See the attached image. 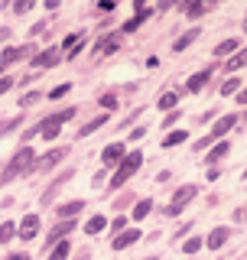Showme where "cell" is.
Returning <instances> with one entry per match:
<instances>
[{
  "label": "cell",
  "instance_id": "obj_20",
  "mask_svg": "<svg viewBox=\"0 0 247 260\" xmlns=\"http://www.w3.org/2000/svg\"><path fill=\"white\" fill-rule=\"evenodd\" d=\"M199 36H202V29H199V26H195V29H189V32H182V36L176 39V52H186V49L192 46V43H195Z\"/></svg>",
  "mask_w": 247,
  "mask_h": 260
},
{
  "label": "cell",
  "instance_id": "obj_4",
  "mask_svg": "<svg viewBox=\"0 0 247 260\" xmlns=\"http://www.w3.org/2000/svg\"><path fill=\"white\" fill-rule=\"evenodd\" d=\"M101 159H104V166H120L123 159H127V143L123 140H114L104 146V153H101Z\"/></svg>",
  "mask_w": 247,
  "mask_h": 260
},
{
  "label": "cell",
  "instance_id": "obj_16",
  "mask_svg": "<svg viewBox=\"0 0 247 260\" xmlns=\"http://www.w3.org/2000/svg\"><path fill=\"white\" fill-rule=\"evenodd\" d=\"M228 153H231V143H228V140H218V143L208 150V156H205V162H218V159H225Z\"/></svg>",
  "mask_w": 247,
  "mask_h": 260
},
{
  "label": "cell",
  "instance_id": "obj_40",
  "mask_svg": "<svg viewBox=\"0 0 247 260\" xmlns=\"http://www.w3.org/2000/svg\"><path fill=\"white\" fill-rule=\"evenodd\" d=\"M143 134H146V127H134V130H130V137H127V140H143Z\"/></svg>",
  "mask_w": 247,
  "mask_h": 260
},
{
  "label": "cell",
  "instance_id": "obj_41",
  "mask_svg": "<svg viewBox=\"0 0 247 260\" xmlns=\"http://www.w3.org/2000/svg\"><path fill=\"white\" fill-rule=\"evenodd\" d=\"M16 85V81L13 78H0V94H7V91H10V88Z\"/></svg>",
  "mask_w": 247,
  "mask_h": 260
},
{
  "label": "cell",
  "instance_id": "obj_47",
  "mask_svg": "<svg viewBox=\"0 0 247 260\" xmlns=\"http://www.w3.org/2000/svg\"><path fill=\"white\" fill-rule=\"evenodd\" d=\"M0 72H4V65H0Z\"/></svg>",
  "mask_w": 247,
  "mask_h": 260
},
{
  "label": "cell",
  "instance_id": "obj_13",
  "mask_svg": "<svg viewBox=\"0 0 247 260\" xmlns=\"http://www.w3.org/2000/svg\"><path fill=\"white\" fill-rule=\"evenodd\" d=\"M65 156H69V150H65V146H59V150H49L46 156L36 162V166H39V169H52V166H59Z\"/></svg>",
  "mask_w": 247,
  "mask_h": 260
},
{
  "label": "cell",
  "instance_id": "obj_1",
  "mask_svg": "<svg viewBox=\"0 0 247 260\" xmlns=\"http://www.w3.org/2000/svg\"><path fill=\"white\" fill-rule=\"evenodd\" d=\"M36 166V153L29 150V146H20V150L13 153V159L7 162V169H4V182H13L16 176H23V173H29V169Z\"/></svg>",
  "mask_w": 247,
  "mask_h": 260
},
{
  "label": "cell",
  "instance_id": "obj_30",
  "mask_svg": "<svg viewBox=\"0 0 247 260\" xmlns=\"http://www.w3.org/2000/svg\"><path fill=\"white\" fill-rule=\"evenodd\" d=\"M237 88H241V78H228L225 85H221V94H225V98L228 94H237Z\"/></svg>",
  "mask_w": 247,
  "mask_h": 260
},
{
  "label": "cell",
  "instance_id": "obj_44",
  "mask_svg": "<svg viewBox=\"0 0 247 260\" xmlns=\"http://www.w3.org/2000/svg\"><path fill=\"white\" fill-rule=\"evenodd\" d=\"M7 36H10V29H0V43H4V39H7Z\"/></svg>",
  "mask_w": 247,
  "mask_h": 260
},
{
  "label": "cell",
  "instance_id": "obj_38",
  "mask_svg": "<svg viewBox=\"0 0 247 260\" xmlns=\"http://www.w3.org/2000/svg\"><path fill=\"white\" fill-rule=\"evenodd\" d=\"M29 10H33L29 0H20V4H13V13H29Z\"/></svg>",
  "mask_w": 247,
  "mask_h": 260
},
{
  "label": "cell",
  "instance_id": "obj_36",
  "mask_svg": "<svg viewBox=\"0 0 247 260\" xmlns=\"http://www.w3.org/2000/svg\"><path fill=\"white\" fill-rule=\"evenodd\" d=\"M55 120H59V124H65V120H72L75 117V108H65V111H59V114H52Z\"/></svg>",
  "mask_w": 247,
  "mask_h": 260
},
{
  "label": "cell",
  "instance_id": "obj_22",
  "mask_svg": "<svg viewBox=\"0 0 247 260\" xmlns=\"http://www.w3.org/2000/svg\"><path fill=\"white\" fill-rule=\"evenodd\" d=\"M150 208H153V199H140V202H137V208H134V215H130V218H134V221H143V218L150 215Z\"/></svg>",
  "mask_w": 247,
  "mask_h": 260
},
{
  "label": "cell",
  "instance_id": "obj_7",
  "mask_svg": "<svg viewBox=\"0 0 247 260\" xmlns=\"http://www.w3.org/2000/svg\"><path fill=\"white\" fill-rule=\"evenodd\" d=\"M59 120H55V117H46L43 120V124H36V127H33V130H26V137H43V140H55V137H59Z\"/></svg>",
  "mask_w": 247,
  "mask_h": 260
},
{
  "label": "cell",
  "instance_id": "obj_43",
  "mask_svg": "<svg viewBox=\"0 0 247 260\" xmlns=\"http://www.w3.org/2000/svg\"><path fill=\"white\" fill-rule=\"evenodd\" d=\"M237 104H247V88H244V91H237Z\"/></svg>",
  "mask_w": 247,
  "mask_h": 260
},
{
  "label": "cell",
  "instance_id": "obj_48",
  "mask_svg": "<svg viewBox=\"0 0 247 260\" xmlns=\"http://www.w3.org/2000/svg\"><path fill=\"white\" fill-rule=\"evenodd\" d=\"M244 218H247V211H244Z\"/></svg>",
  "mask_w": 247,
  "mask_h": 260
},
{
  "label": "cell",
  "instance_id": "obj_45",
  "mask_svg": "<svg viewBox=\"0 0 247 260\" xmlns=\"http://www.w3.org/2000/svg\"><path fill=\"white\" fill-rule=\"evenodd\" d=\"M244 179H247V169H244Z\"/></svg>",
  "mask_w": 247,
  "mask_h": 260
},
{
  "label": "cell",
  "instance_id": "obj_8",
  "mask_svg": "<svg viewBox=\"0 0 247 260\" xmlns=\"http://www.w3.org/2000/svg\"><path fill=\"white\" fill-rule=\"evenodd\" d=\"M120 39H123V32H111V36H101L95 43V55H111V52H117L120 49Z\"/></svg>",
  "mask_w": 247,
  "mask_h": 260
},
{
  "label": "cell",
  "instance_id": "obj_15",
  "mask_svg": "<svg viewBox=\"0 0 247 260\" xmlns=\"http://www.w3.org/2000/svg\"><path fill=\"white\" fill-rule=\"evenodd\" d=\"M228 234H231V231H228V228H225V224H218V228H215V231H211V234H208V238H205V244H208V247H211V250H218V247H225V241H228Z\"/></svg>",
  "mask_w": 247,
  "mask_h": 260
},
{
  "label": "cell",
  "instance_id": "obj_26",
  "mask_svg": "<svg viewBox=\"0 0 247 260\" xmlns=\"http://www.w3.org/2000/svg\"><path fill=\"white\" fill-rule=\"evenodd\" d=\"M186 140H189L186 130H176V134H166V137H163V146L169 150V146H179V143H186Z\"/></svg>",
  "mask_w": 247,
  "mask_h": 260
},
{
  "label": "cell",
  "instance_id": "obj_11",
  "mask_svg": "<svg viewBox=\"0 0 247 260\" xmlns=\"http://www.w3.org/2000/svg\"><path fill=\"white\" fill-rule=\"evenodd\" d=\"M237 124V114H225V117H218V124L215 127H211V140H225V137H228V130H231Z\"/></svg>",
  "mask_w": 247,
  "mask_h": 260
},
{
  "label": "cell",
  "instance_id": "obj_3",
  "mask_svg": "<svg viewBox=\"0 0 247 260\" xmlns=\"http://www.w3.org/2000/svg\"><path fill=\"white\" fill-rule=\"evenodd\" d=\"M195 195H199V185H182V189H176V195H172V202H169V208H166V215L169 218L182 215V208L195 199Z\"/></svg>",
  "mask_w": 247,
  "mask_h": 260
},
{
  "label": "cell",
  "instance_id": "obj_21",
  "mask_svg": "<svg viewBox=\"0 0 247 260\" xmlns=\"http://www.w3.org/2000/svg\"><path fill=\"white\" fill-rule=\"evenodd\" d=\"M104 228H108V218L95 215V218H88V221H85V234H101Z\"/></svg>",
  "mask_w": 247,
  "mask_h": 260
},
{
  "label": "cell",
  "instance_id": "obj_39",
  "mask_svg": "<svg viewBox=\"0 0 247 260\" xmlns=\"http://www.w3.org/2000/svg\"><path fill=\"white\" fill-rule=\"evenodd\" d=\"M192 146H195V153H202V150H208V146H211V137H202V140H195Z\"/></svg>",
  "mask_w": 247,
  "mask_h": 260
},
{
  "label": "cell",
  "instance_id": "obj_19",
  "mask_svg": "<svg viewBox=\"0 0 247 260\" xmlns=\"http://www.w3.org/2000/svg\"><path fill=\"white\" fill-rule=\"evenodd\" d=\"M176 104H179V91H163L160 101H156V108L169 114V111H176Z\"/></svg>",
  "mask_w": 247,
  "mask_h": 260
},
{
  "label": "cell",
  "instance_id": "obj_29",
  "mask_svg": "<svg viewBox=\"0 0 247 260\" xmlns=\"http://www.w3.org/2000/svg\"><path fill=\"white\" fill-rule=\"evenodd\" d=\"M104 120H108V117H104V114H101V117H98V120H88V124L78 130V137H91L98 127H104Z\"/></svg>",
  "mask_w": 247,
  "mask_h": 260
},
{
  "label": "cell",
  "instance_id": "obj_24",
  "mask_svg": "<svg viewBox=\"0 0 247 260\" xmlns=\"http://www.w3.org/2000/svg\"><path fill=\"white\" fill-rule=\"evenodd\" d=\"M182 10H186V16H189V20H199V16H205V13H208V4H186Z\"/></svg>",
  "mask_w": 247,
  "mask_h": 260
},
{
  "label": "cell",
  "instance_id": "obj_10",
  "mask_svg": "<svg viewBox=\"0 0 247 260\" xmlns=\"http://www.w3.org/2000/svg\"><path fill=\"white\" fill-rule=\"evenodd\" d=\"M140 238H143V231H140V228H127V231H120L117 238L111 241V247L114 250H123V247H130V244H137Z\"/></svg>",
  "mask_w": 247,
  "mask_h": 260
},
{
  "label": "cell",
  "instance_id": "obj_34",
  "mask_svg": "<svg viewBox=\"0 0 247 260\" xmlns=\"http://www.w3.org/2000/svg\"><path fill=\"white\" fill-rule=\"evenodd\" d=\"M179 117H182V111H179V108H176V111H169L166 117H163V127H172V124H176Z\"/></svg>",
  "mask_w": 247,
  "mask_h": 260
},
{
  "label": "cell",
  "instance_id": "obj_31",
  "mask_svg": "<svg viewBox=\"0 0 247 260\" xmlns=\"http://www.w3.org/2000/svg\"><path fill=\"white\" fill-rule=\"evenodd\" d=\"M69 88H72V81H65V85L52 88V91H49V101H59V98H65V94H69Z\"/></svg>",
  "mask_w": 247,
  "mask_h": 260
},
{
  "label": "cell",
  "instance_id": "obj_18",
  "mask_svg": "<svg viewBox=\"0 0 247 260\" xmlns=\"http://www.w3.org/2000/svg\"><path fill=\"white\" fill-rule=\"evenodd\" d=\"M146 20H150V10L143 7V10H137V16H134V20H127V23H123V26H120V32H134V29H140V26H143Z\"/></svg>",
  "mask_w": 247,
  "mask_h": 260
},
{
  "label": "cell",
  "instance_id": "obj_27",
  "mask_svg": "<svg viewBox=\"0 0 247 260\" xmlns=\"http://www.w3.org/2000/svg\"><path fill=\"white\" fill-rule=\"evenodd\" d=\"M16 238V224L13 221H4V224H0V244H10Z\"/></svg>",
  "mask_w": 247,
  "mask_h": 260
},
{
  "label": "cell",
  "instance_id": "obj_2",
  "mask_svg": "<svg viewBox=\"0 0 247 260\" xmlns=\"http://www.w3.org/2000/svg\"><path fill=\"white\" fill-rule=\"evenodd\" d=\"M140 166H143V153H140V150L127 153V159H123L120 166H117V173H114V179H111V189H120V185L127 182V179L134 176V173H137Z\"/></svg>",
  "mask_w": 247,
  "mask_h": 260
},
{
  "label": "cell",
  "instance_id": "obj_14",
  "mask_svg": "<svg viewBox=\"0 0 247 260\" xmlns=\"http://www.w3.org/2000/svg\"><path fill=\"white\" fill-rule=\"evenodd\" d=\"M208 78H211V69H202V72H195L192 78H189V85H186V91H202L205 85H208Z\"/></svg>",
  "mask_w": 247,
  "mask_h": 260
},
{
  "label": "cell",
  "instance_id": "obj_5",
  "mask_svg": "<svg viewBox=\"0 0 247 260\" xmlns=\"http://www.w3.org/2000/svg\"><path fill=\"white\" fill-rule=\"evenodd\" d=\"M29 52H36V46L33 43H23V46H10V49H4V55H0V65H13V62H20V59H26Z\"/></svg>",
  "mask_w": 247,
  "mask_h": 260
},
{
  "label": "cell",
  "instance_id": "obj_25",
  "mask_svg": "<svg viewBox=\"0 0 247 260\" xmlns=\"http://www.w3.org/2000/svg\"><path fill=\"white\" fill-rule=\"evenodd\" d=\"M237 49H241V46H237V39H225V43L215 46V55H218V59H225L228 52H237Z\"/></svg>",
  "mask_w": 247,
  "mask_h": 260
},
{
  "label": "cell",
  "instance_id": "obj_23",
  "mask_svg": "<svg viewBox=\"0 0 247 260\" xmlns=\"http://www.w3.org/2000/svg\"><path fill=\"white\" fill-rule=\"evenodd\" d=\"M244 65H247V46L237 49V55L228 59V72H237V69H244Z\"/></svg>",
  "mask_w": 247,
  "mask_h": 260
},
{
  "label": "cell",
  "instance_id": "obj_28",
  "mask_svg": "<svg viewBox=\"0 0 247 260\" xmlns=\"http://www.w3.org/2000/svg\"><path fill=\"white\" fill-rule=\"evenodd\" d=\"M69 250H72V244H69V241L55 244V247H52V254H49V260H69Z\"/></svg>",
  "mask_w": 247,
  "mask_h": 260
},
{
  "label": "cell",
  "instance_id": "obj_42",
  "mask_svg": "<svg viewBox=\"0 0 247 260\" xmlns=\"http://www.w3.org/2000/svg\"><path fill=\"white\" fill-rule=\"evenodd\" d=\"M7 260H29V254H7Z\"/></svg>",
  "mask_w": 247,
  "mask_h": 260
},
{
  "label": "cell",
  "instance_id": "obj_17",
  "mask_svg": "<svg viewBox=\"0 0 247 260\" xmlns=\"http://www.w3.org/2000/svg\"><path fill=\"white\" fill-rule=\"evenodd\" d=\"M81 208H85V202H81V199H72V202H62V205H59V218H62V221H65V218H75L78 215V211Z\"/></svg>",
  "mask_w": 247,
  "mask_h": 260
},
{
  "label": "cell",
  "instance_id": "obj_35",
  "mask_svg": "<svg viewBox=\"0 0 247 260\" xmlns=\"http://www.w3.org/2000/svg\"><path fill=\"white\" fill-rule=\"evenodd\" d=\"M111 231H127V215H120V218H114V221H111Z\"/></svg>",
  "mask_w": 247,
  "mask_h": 260
},
{
  "label": "cell",
  "instance_id": "obj_33",
  "mask_svg": "<svg viewBox=\"0 0 247 260\" xmlns=\"http://www.w3.org/2000/svg\"><path fill=\"white\" fill-rule=\"evenodd\" d=\"M199 247H202V238H199V234H195V238H189V241L182 244V250H186V254H195Z\"/></svg>",
  "mask_w": 247,
  "mask_h": 260
},
{
  "label": "cell",
  "instance_id": "obj_46",
  "mask_svg": "<svg viewBox=\"0 0 247 260\" xmlns=\"http://www.w3.org/2000/svg\"><path fill=\"white\" fill-rule=\"evenodd\" d=\"M244 29H247V20H244Z\"/></svg>",
  "mask_w": 247,
  "mask_h": 260
},
{
  "label": "cell",
  "instance_id": "obj_6",
  "mask_svg": "<svg viewBox=\"0 0 247 260\" xmlns=\"http://www.w3.org/2000/svg\"><path fill=\"white\" fill-rule=\"evenodd\" d=\"M72 231H75V218H65V221H59V224L52 228V234L46 238V247H55V244H62Z\"/></svg>",
  "mask_w": 247,
  "mask_h": 260
},
{
  "label": "cell",
  "instance_id": "obj_9",
  "mask_svg": "<svg viewBox=\"0 0 247 260\" xmlns=\"http://www.w3.org/2000/svg\"><path fill=\"white\" fill-rule=\"evenodd\" d=\"M16 234H20L23 241H33L39 234V215H26L20 224H16Z\"/></svg>",
  "mask_w": 247,
  "mask_h": 260
},
{
  "label": "cell",
  "instance_id": "obj_32",
  "mask_svg": "<svg viewBox=\"0 0 247 260\" xmlns=\"http://www.w3.org/2000/svg\"><path fill=\"white\" fill-rule=\"evenodd\" d=\"M36 101H43V91H29V94H23V98H20L23 108H29V104H36Z\"/></svg>",
  "mask_w": 247,
  "mask_h": 260
},
{
  "label": "cell",
  "instance_id": "obj_37",
  "mask_svg": "<svg viewBox=\"0 0 247 260\" xmlns=\"http://www.w3.org/2000/svg\"><path fill=\"white\" fill-rule=\"evenodd\" d=\"M101 108L104 111H114V108H117V98H114V94H104L101 98Z\"/></svg>",
  "mask_w": 247,
  "mask_h": 260
},
{
  "label": "cell",
  "instance_id": "obj_12",
  "mask_svg": "<svg viewBox=\"0 0 247 260\" xmlns=\"http://www.w3.org/2000/svg\"><path fill=\"white\" fill-rule=\"evenodd\" d=\"M62 49H46V52H39V55H33V65H36V69H52L55 62L62 59Z\"/></svg>",
  "mask_w": 247,
  "mask_h": 260
}]
</instances>
